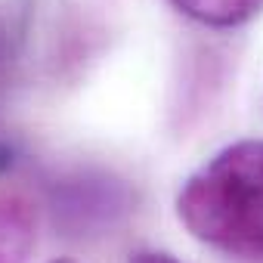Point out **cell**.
<instances>
[{
  "mask_svg": "<svg viewBox=\"0 0 263 263\" xmlns=\"http://www.w3.org/2000/svg\"><path fill=\"white\" fill-rule=\"evenodd\" d=\"M177 217L201 245L263 260V140H238L204 161L183 183Z\"/></svg>",
  "mask_w": 263,
  "mask_h": 263,
  "instance_id": "cell-1",
  "label": "cell"
},
{
  "mask_svg": "<svg viewBox=\"0 0 263 263\" xmlns=\"http://www.w3.org/2000/svg\"><path fill=\"white\" fill-rule=\"evenodd\" d=\"M37 245V208L22 192H0V263H28Z\"/></svg>",
  "mask_w": 263,
  "mask_h": 263,
  "instance_id": "cell-2",
  "label": "cell"
},
{
  "mask_svg": "<svg viewBox=\"0 0 263 263\" xmlns=\"http://www.w3.org/2000/svg\"><path fill=\"white\" fill-rule=\"evenodd\" d=\"M171 4L208 28H235L263 13V0H171Z\"/></svg>",
  "mask_w": 263,
  "mask_h": 263,
  "instance_id": "cell-3",
  "label": "cell"
},
{
  "mask_svg": "<svg viewBox=\"0 0 263 263\" xmlns=\"http://www.w3.org/2000/svg\"><path fill=\"white\" fill-rule=\"evenodd\" d=\"M13 65H16V37H13V28L7 25V19L0 16V99H4V93L10 87Z\"/></svg>",
  "mask_w": 263,
  "mask_h": 263,
  "instance_id": "cell-4",
  "label": "cell"
},
{
  "mask_svg": "<svg viewBox=\"0 0 263 263\" xmlns=\"http://www.w3.org/2000/svg\"><path fill=\"white\" fill-rule=\"evenodd\" d=\"M127 263H180V260L171 257V254H164V251H137Z\"/></svg>",
  "mask_w": 263,
  "mask_h": 263,
  "instance_id": "cell-5",
  "label": "cell"
},
{
  "mask_svg": "<svg viewBox=\"0 0 263 263\" xmlns=\"http://www.w3.org/2000/svg\"><path fill=\"white\" fill-rule=\"evenodd\" d=\"M10 164H13V152H10L4 143H0V171H7Z\"/></svg>",
  "mask_w": 263,
  "mask_h": 263,
  "instance_id": "cell-6",
  "label": "cell"
},
{
  "mask_svg": "<svg viewBox=\"0 0 263 263\" xmlns=\"http://www.w3.org/2000/svg\"><path fill=\"white\" fill-rule=\"evenodd\" d=\"M53 263H78V260H71V257H59V260H53Z\"/></svg>",
  "mask_w": 263,
  "mask_h": 263,
  "instance_id": "cell-7",
  "label": "cell"
}]
</instances>
